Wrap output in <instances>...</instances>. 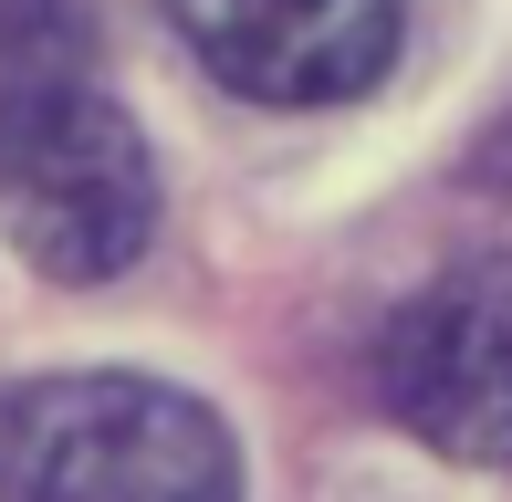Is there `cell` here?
<instances>
[{
  "mask_svg": "<svg viewBox=\"0 0 512 502\" xmlns=\"http://www.w3.org/2000/svg\"><path fill=\"white\" fill-rule=\"evenodd\" d=\"M0 502H241V450L168 377H21L0 387Z\"/></svg>",
  "mask_w": 512,
  "mask_h": 502,
  "instance_id": "1",
  "label": "cell"
},
{
  "mask_svg": "<svg viewBox=\"0 0 512 502\" xmlns=\"http://www.w3.org/2000/svg\"><path fill=\"white\" fill-rule=\"evenodd\" d=\"M0 231L53 283H115L157 231V157L84 74L0 95Z\"/></svg>",
  "mask_w": 512,
  "mask_h": 502,
  "instance_id": "2",
  "label": "cell"
},
{
  "mask_svg": "<svg viewBox=\"0 0 512 502\" xmlns=\"http://www.w3.org/2000/svg\"><path fill=\"white\" fill-rule=\"evenodd\" d=\"M377 398L439 461H512V251L450 262L387 314Z\"/></svg>",
  "mask_w": 512,
  "mask_h": 502,
  "instance_id": "3",
  "label": "cell"
},
{
  "mask_svg": "<svg viewBox=\"0 0 512 502\" xmlns=\"http://www.w3.org/2000/svg\"><path fill=\"white\" fill-rule=\"evenodd\" d=\"M168 21L251 105H345L398 63L408 0H168Z\"/></svg>",
  "mask_w": 512,
  "mask_h": 502,
  "instance_id": "4",
  "label": "cell"
},
{
  "mask_svg": "<svg viewBox=\"0 0 512 502\" xmlns=\"http://www.w3.org/2000/svg\"><path fill=\"white\" fill-rule=\"evenodd\" d=\"M42 74H84V0H0V95Z\"/></svg>",
  "mask_w": 512,
  "mask_h": 502,
  "instance_id": "5",
  "label": "cell"
},
{
  "mask_svg": "<svg viewBox=\"0 0 512 502\" xmlns=\"http://www.w3.org/2000/svg\"><path fill=\"white\" fill-rule=\"evenodd\" d=\"M481 168H492V178H502V189H512V126L492 136V157H481Z\"/></svg>",
  "mask_w": 512,
  "mask_h": 502,
  "instance_id": "6",
  "label": "cell"
}]
</instances>
